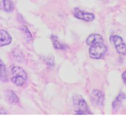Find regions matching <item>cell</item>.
Returning a JSON list of instances; mask_svg holds the SVG:
<instances>
[{
  "instance_id": "cell-4",
  "label": "cell",
  "mask_w": 126,
  "mask_h": 116,
  "mask_svg": "<svg viewBox=\"0 0 126 116\" xmlns=\"http://www.w3.org/2000/svg\"><path fill=\"white\" fill-rule=\"evenodd\" d=\"M110 41L114 44L116 51L119 55L126 54V44L124 41L123 38L118 35H111L110 36Z\"/></svg>"
},
{
  "instance_id": "cell-6",
  "label": "cell",
  "mask_w": 126,
  "mask_h": 116,
  "mask_svg": "<svg viewBox=\"0 0 126 116\" xmlns=\"http://www.w3.org/2000/svg\"><path fill=\"white\" fill-rule=\"evenodd\" d=\"M91 101L95 106H102L104 102V95L103 93L98 90H94L90 94Z\"/></svg>"
},
{
  "instance_id": "cell-17",
  "label": "cell",
  "mask_w": 126,
  "mask_h": 116,
  "mask_svg": "<svg viewBox=\"0 0 126 116\" xmlns=\"http://www.w3.org/2000/svg\"><path fill=\"white\" fill-rule=\"evenodd\" d=\"M122 78H123V80H124V83L126 84V71L123 73V75H122Z\"/></svg>"
},
{
  "instance_id": "cell-11",
  "label": "cell",
  "mask_w": 126,
  "mask_h": 116,
  "mask_svg": "<svg viewBox=\"0 0 126 116\" xmlns=\"http://www.w3.org/2000/svg\"><path fill=\"white\" fill-rule=\"evenodd\" d=\"M9 80V76L8 72H7L6 67L2 59H0V81L3 82V83H6Z\"/></svg>"
},
{
  "instance_id": "cell-2",
  "label": "cell",
  "mask_w": 126,
  "mask_h": 116,
  "mask_svg": "<svg viewBox=\"0 0 126 116\" xmlns=\"http://www.w3.org/2000/svg\"><path fill=\"white\" fill-rule=\"evenodd\" d=\"M27 78L28 76L24 69L16 65H13L11 67V81L16 86H22L26 83Z\"/></svg>"
},
{
  "instance_id": "cell-8",
  "label": "cell",
  "mask_w": 126,
  "mask_h": 116,
  "mask_svg": "<svg viewBox=\"0 0 126 116\" xmlns=\"http://www.w3.org/2000/svg\"><path fill=\"white\" fill-rule=\"evenodd\" d=\"M0 10L6 12H11L14 10V4L11 0H0Z\"/></svg>"
},
{
  "instance_id": "cell-14",
  "label": "cell",
  "mask_w": 126,
  "mask_h": 116,
  "mask_svg": "<svg viewBox=\"0 0 126 116\" xmlns=\"http://www.w3.org/2000/svg\"><path fill=\"white\" fill-rule=\"evenodd\" d=\"M21 29H22V33H23L24 38L27 40V42H31L32 40H33V37H32V35L29 30H28V28L26 26H22L21 27Z\"/></svg>"
},
{
  "instance_id": "cell-13",
  "label": "cell",
  "mask_w": 126,
  "mask_h": 116,
  "mask_svg": "<svg viewBox=\"0 0 126 116\" xmlns=\"http://www.w3.org/2000/svg\"><path fill=\"white\" fill-rule=\"evenodd\" d=\"M125 97H126V96L125 95V93H123V92H121L118 96H117V98L114 100V101L112 102L113 110H117L118 108H119V106H120V104H121L122 101H123V100L125 99Z\"/></svg>"
},
{
  "instance_id": "cell-7",
  "label": "cell",
  "mask_w": 126,
  "mask_h": 116,
  "mask_svg": "<svg viewBox=\"0 0 126 116\" xmlns=\"http://www.w3.org/2000/svg\"><path fill=\"white\" fill-rule=\"evenodd\" d=\"M11 42V36L4 29H0V46L10 45Z\"/></svg>"
},
{
  "instance_id": "cell-15",
  "label": "cell",
  "mask_w": 126,
  "mask_h": 116,
  "mask_svg": "<svg viewBox=\"0 0 126 116\" xmlns=\"http://www.w3.org/2000/svg\"><path fill=\"white\" fill-rule=\"evenodd\" d=\"M13 56L16 58V60H17L18 62H23L24 61V56L22 53V52H13Z\"/></svg>"
},
{
  "instance_id": "cell-5",
  "label": "cell",
  "mask_w": 126,
  "mask_h": 116,
  "mask_svg": "<svg viewBox=\"0 0 126 116\" xmlns=\"http://www.w3.org/2000/svg\"><path fill=\"white\" fill-rule=\"evenodd\" d=\"M73 14H74V17H76L77 19L85 21V22H92V21H94L95 19V16L93 13L83 11V10H80L78 8L74 9Z\"/></svg>"
},
{
  "instance_id": "cell-9",
  "label": "cell",
  "mask_w": 126,
  "mask_h": 116,
  "mask_svg": "<svg viewBox=\"0 0 126 116\" xmlns=\"http://www.w3.org/2000/svg\"><path fill=\"white\" fill-rule=\"evenodd\" d=\"M5 99L10 104H16L18 103L19 99L17 97V96L16 95V93L12 90H7L5 92Z\"/></svg>"
},
{
  "instance_id": "cell-10",
  "label": "cell",
  "mask_w": 126,
  "mask_h": 116,
  "mask_svg": "<svg viewBox=\"0 0 126 116\" xmlns=\"http://www.w3.org/2000/svg\"><path fill=\"white\" fill-rule=\"evenodd\" d=\"M103 37L100 35H91L87 38L86 43L88 46H92L95 43H99V42H103Z\"/></svg>"
},
{
  "instance_id": "cell-3",
  "label": "cell",
  "mask_w": 126,
  "mask_h": 116,
  "mask_svg": "<svg viewBox=\"0 0 126 116\" xmlns=\"http://www.w3.org/2000/svg\"><path fill=\"white\" fill-rule=\"evenodd\" d=\"M106 53H107V46L103 42H99L90 46L89 56L94 59H100L104 58Z\"/></svg>"
},
{
  "instance_id": "cell-16",
  "label": "cell",
  "mask_w": 126,
  "mask_h": 116,
  "mask_svg": "<svg viewBox=\"0 0 126 116\" xmlns=\"http://www.w3.org/2000/svg\"><path fill=\"white\" fill-rule=\"evenodd\" d=\"M43 59H44V61H45V63L47 64L48 66H51V67L54 66V58H53L52 56L44 57Z\"/></svg>"
},
{
  "instance_id": "cell-12",
  "label": "cell",
  "mask_w": 126,
  "mask_h": 116,
  "mask_svg": "<svg viewBox=\"0 0 126 116\" xmlns=\"http://www.w3.org/2000/svg\"><path fill=\"white\" fill-rule=\"evenodd\" d=\"M51 40L52 42V45H53V47L56 48V49H58V50H64L66 49V45L63 44L57 36L55 35H51Z\"/></svg>"
},
{
  "instance_id": "cell-1",
  "label": "cell",
  "mask_w": 126,
  "mask_h": 116,
  "mask_svg": "<svg viewBox=\"0 0 126 116\" xmlns=\"http://www.w3.org/2000/svg\"><path fill=\"white\" fill-rule=\"evenodd\" d=\"M72 101H73L74 110H75V113L76 115H91V112L89 111L88 104H87L86 101L83 99L82 96H79V95H75L72 98Z\"/></svg>"
}]
</instances>
